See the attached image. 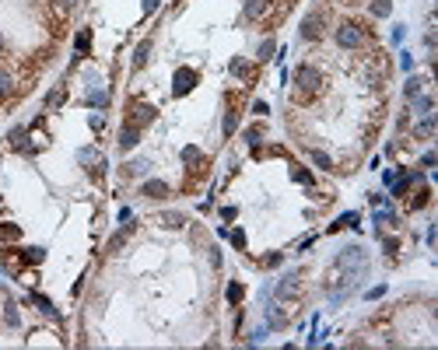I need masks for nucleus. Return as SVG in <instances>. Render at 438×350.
<instances>
[{
	"label": "nucleus",
	"mask_w": 438,
	"mask_h": 350,
	"mask_svg": "<svg viewBox=\"0 0 438 350\" xmlns=\"http://www.w3.org/2000/svg\"><path fill=\"white\" fill-rule=\"evenodd\" d=\"M417 133H421V137H431V133H435V116H428V119H421V126H417Z\"/></svg>",
	"instance_id": "obj_22"
},
{
	"label": "nucleus",
	"mask_w": 438,
	"mask_h": 350,
	"mask_svg": "<svg viewBox=\"0 0 438 350\" xmlns=\"http://www.w3.org/2000/svg\"><path fill=\"white\" fill-rule=\"evenodd\" d=\"M140 193L147 196V200H158V196L168 193V186H165L161 179H151V182H144V189H140Z\"/></svg>",
	"instance_id": "obj_8"
},
{
	"label": "nucleus",
	"mask_w": 438,
	"mask_h": 350,
	"mask_svg": "<svg viewBox=\"0 0 438 350\" xmlns=\"http://www.w3.org/2000/svg\"><path fill=\"white\" fill-rule=\"evenodd\" d=\"M88 102H91V105H105V102H109L105 88H88Z\"/></svg>",
	"instance_id": "obj_16"
},
{
	"label": "nucleus",
	"mask_w": 438,
	"mask_h": 350,
	"mask_svg": "<svg viewBox=\"0 0 438 350\" xmlns=\"http://www.w3.org/2000/svg\"><path fill=\"white\" fill-rule=\"evenodd\" d=\"M74 46H78V53L84 56V53H88V46H91V32H88V28H81L78 39H74Z\"/></svg>",
	"instance_id": "obj_14"
},
{
	"label": "nucleus",
	"mask_w": 438,
	"mask_h": 350,
	"mask_svg": "<svg viewBox=\"0 0 438 350\" xmlns=\"http://www.w3.org/2000/svg\"><path fill=\"white\" fill-rule=\"evenodd\" d=\"M11 91H14V77L7 70H0V98H7Z\"/></svg>",
	"instance_id": "obj_15"
},
{
	"label": "nucleus",
	"mask_w": 438,
	"mask_h": 350,
	"mask_svg": "<svg viewBox=\"0 0 438 350\" xmlns=\"http://www.w3.org/2000/svg\"><path fill=\"white\" fill-rule=\"evenodd\" d=\"M259 137H263V126H249V130H245V140H249V144H259Z\"/></svg>",
	"instance_id": "obj_27"
},
{
	"label": "nucleus",
	"mask_w": 438,
	"mask_h": 350,
	"mask_svg": "<svg viewBox=\"0 0 438 350\" xmlns=\"http://www.w3.org/2000/svg\"><path fill=\"white\" fill-rule=\"evenodd\" d=\"M78 161H81V165H99V168H105V161H102V154L95 151V147H81Z\"/></svg>",
	"instance_id": "obj_9"
},
{
	"label": "nucleus",
	"mask_w": 438,
	"mask_h": 350,
	"mask_svg": "<svg viewBox=\"0 0 438 350\" xmlns=\"http://www.w3.org/2000/svg\"><path fill=\"white\" fill-rule=\"evenodd\" d=\"M200 147H182V161H186V165H200Z\"/></svg>",
	"instance_id": "obj_18"
},
{
	"label": "nucleus",
	"mask_w": 438,
	"mask_h": 350,
	"mask_svg": "<svg viewBox=\"0 0 438 350\" xmlns=\"http://www.w3.org/2000/svg\"><path fill=\"white\" fill-rule=\"evenodd\" d=\"M235 126H239V116H235V112H228V116H224V137L235 133Z\"/></svg>",
	"instance_id": "obj_23"
},
{
	"label": "nucleus",
	"mask_w": 438,
	"mask_h": 350,
	"mask_svg": "<svg viewBox=\"0 0 438 350\" xmlns=\"http://www.w3.org/2000/svg\"><path fill=\"white\" fill-rule=\"evenodd\" d=\"M0 49H4V35H0Z\"/></svg>",
	"instance_id": "obj_38"
},
{
	"label": "nucleus",
	"mask_w": 438,
	"mask_h": 350,
	"mask_svg": "<svg viewBox=\"0 0 438 350\" xmlns=\"http://www.w3.org/2000/svg\"><path fill=\"white\" fill-rule=\"evenodd\" d=\"M25 259L28 263H42V249H25Z\"/></svg>",
	"instance_id": "obj_32"
},
{
	"label": "nucleus",
	"mask_w": 438,
	"mask_h": 350,
	"mask_svg": "<svg viewBox=\"0 0 438 350\" xmlns=\"http://www.w3.org/2000/svg\"><path fill=\"white\" fill-rule=\"evenodd\" d=\"M337 42L344 46V49H358V46H361L358 25H340V28H337Z\"/></svg>",
	"instance_id": "obj_3"
},
{
	"label": "nucleus",
	"mask_w": 438,
	"mask_h": 350,
	"mask_svg": "<svg viewBox=\"0 0 438 350\" xmlns=\"http://www.w3.org/2000/svg\"><path fill=\"white\" fill-rule=\"evenodd\" d=\"M242 298V284H228V301H232V305H235V301H239Z\"/></svg>",
	"instance_id": "obj_30"
},
{
	"label": "nucleus",
	"mask_w": 438,
	"mask_h": 350,
	"mask_svg": "<svg viewBox=\"0 0 438 350\" xmlns=\"http://www.w3.org/2000/svg\"><path fill=\"white\" fill-rule=\"evenodd\" d=\"M253 112H256V116H266V112H270V105H266V102H253Z\"/></svg>",
	"instance_id": "obj_34"
},
{
	"label": "nucleus",
	"mask_w": 438,
	"mask_h": 350,
	"mask_svg": "<svg viewBox=\"0 0 438 350\" xmlns=\"http://www.w3.org/2000/svg\"><path fill=\"white\" fill-rule=\"evenodd\" d=\"M410 105H414L417 112H431V105H435V102H431L428 95H410Z\"/></svg>",
	"instance_id": "obj_13"
},
{
	"label": "nucleus",
	"mask_w": 438,
	"mask_h": 350,
	"mask_svg": "<svg viewBox=\"0 0 438 350\" xmlns=\"http://www.w3.org/2000/svg\"><path fill=\"white\" fill-rule=\"evenodd\" d=\"M155 7H158V0H144V14H151Z\"/></svg>",
	"instance_id": "obj_37"
},
{
	"label": "nucleus",
	"mask_w": 438,
	"mask_h": 350,
	"mask_svg": "<svg viewBox=\"0 0 438 350\" xmlns=\"http://www.w3.org/2000/svg\"><path fill=\"white\" fill-rule=\"evenodd\" d=\"M137 140H140V130L134 126V123H126V126L120 130V151H134Z\"/></svg>",
	"instance_id": "obj_5"
},
{
	"label": "nucleus",
	"mask_w": 438,
	"mask_h": 350,
	"mask_svg": "<svg viewBox=\"0 0 438 350\" xmlns=\"http://www.w3.org/2000/svg\"><path fill=\"white\" fill-rule=\"evenodd\" d=\"M270 56H274V39H266L259 46V60H270Z\"/></svg>",
	"instance_id": "obj_29"
},
{
	"label": "nucleus",
	"mask_w": 438,
	"mask_h": 350,
	"mask_svg": "<svg viewBox=\"0 0 438 350\" xmlns=\"http://www.w3.org/2000/svg\"><path fill=\"white\" fill-rule=\"evenodd\" d=\"M102 123H105L102 116H91V119H88V126H91V130H102Z\"/></svg>",
	"instance_id": "obj_36"
},
{
	"label": "nucleus",
	"mask_w": 438,
	"mask_h": 350,
	"mask_svg": "<svg viewBox=\"0 0 438 350\" xmlns=\"http://www.w3.org/2000/svg\"><path fill=\"white\" fill-rule=\"evenodd\" d=\"M421 84H424V81H417V77L410 81V84H407V98H410V95H417V91H421Z\"/></svg>",
	"instance_id": "obj_35"
},
{
	"label": "nucleus",
	"mask_w": 438,
	"mask_h": 350,
	"mask_svg": "<svg viewBox=\"0 0 438 350\" xmlns=\"http://www.w3.org/2000/svg\"><path fill=\"white\" fill-rule=\"evenodd\" d=\"M147 53H151V39H144L137 49H134V67H144V63H147Z\"/></svg>",
	"instance_id": "obj_11"
},
{
	"label": "nucleus",
	"mask_w": 438,
	"mask_h": 350,
	"mask_svg": "<svg viewBox=\"0 0 438 350\" xmlns=\"http://www.w3.org/2000/svg\"><path fill=\"white\" fill-rule=\"evenodd\" d=\"M312 161H316L319 168H333V161H330V154H322V151H312Z\"/></svg>",
	"instance_id": "obj_24"
},
{
	"label": "nucleus",
	"mask_w": 438,
	"mask_h": 350,
	"mask_svg": "<svg viewBox=\"0 0 438 350\" xmlns=\"http://www.w3.org/2000/svg\"><path fill=\"white\" fill-rule=\"evenodd\" d=\"M63 98H67V88H63V84H56V88H53V91L46 95V109H60V105H63Z\"/></svg>",
	"instance_id": "obj_10"
},
{
	"label": "nucleus",
	"mask_w": 438,
	"mask_h": 350,
	"mask_svg": "<svg viewBox=\"0 0 438 350\" xmlns=\"http://www.w3.org/2000/svg\"><path fill=\"white\" fill-rule=\"evenodd\" d=\"M161 224H165V228H182V224H186V217H182V214H161Z\"/></svg>",
	"instance_id": "obj_17"
},
{
	"label": "nucleus",
	"mask_w": 438,
	"mask_h": 350,
	"mask_svg": "<svg viewBox=\"0 0 438 350\" xmlns=\"http://www.w3.org/2000/svg\"><path fill=\"white\" fill-rule=\"evenodd\" d=\"M295 291H298V273H288V277H280L277 298H295Z\"/></svg>",
	"instance_id": "obj_7"
},
{
	"label": "nucleus",
	"mask_w": 438,
	"mask_h": 350,
	"mask_svg": "<svg viewBox=\"0 0 438 350\" xmlns=\"http://www.w3.org/2000/svg\"><path fill=\"white\" fill-rule=\"evenodd\" d=\"M266 11V0H245V18H259Z\"/></svg>",
	"instance_id": "obj_12"
},
{
	"label": "nucleus",
	"mask_w": 438,
	"mask_h": 350,
	"mask_svg": "<svg viewBox=\"0 0 438 350\" xmlns=\"http://www.w3.org/2000/svg\"><path fill=\"white\" fill-rule=\"evenodd\" d=\"M155 116H158V109H155V105H147V102H137V105L130 109V119H126V123H134L137 130H144V126H147V123H151Z\"/></svg>",
	"instance_id": "obj_2"
},
{
	"label": "nucleus",
	"mask_w": 438,
	"mask_h": 350,
	"mask_svg": "<svg viewBox=\"0 0 438 350\" xmlns=\"http://www.w3.org/2000/svg\"><path fill=\"white\" fill-rule=\"evenodd\" d=\"M140 172H147V161H130L126 165V175H140Z\"/></svg>",
	"instance_id": "obj_26"
},
{
	"label": "nucleus",
	"mask_w": 438,
	"mask_h": 350,
	"mask_svg": "<svg viewBox=\"0 0 438 350\" xmlns=\"http://www.w3.org/2000/svg\"><path fill=\"white\" fill-rule=\"evenodd\" d=\"M193 84H197V70H189V67L176 70V84H172V91H176V95H186V91H193Z\"/></svg>",
	"instance_id": "obj_4"
},
{
	"label": "nucleus",
	"mask_w": 438,
	"mask_h": 350,
	"mask_svg": "<svg viewBox=\"0 0 438 350\" xmlns=\"http://www.w3.org/2000/svg\"><path fill=\"white\" fill-rule=\"evenodd\" d=\"M232 245H235V249H245V231H242V228L232 231Z\"/></svg>",
	"instance_id": "obj_28"
},
{
	"label": "nucleus",
	"mask_w": 438,
	"mask_h": 350,
	"mask_svg": "<svg viewBox=\"0 0 438 350\" xmlns=\"http://www.w3.org/2000/svg\"><path fill=\"white\" fill-rule=\"evenodd\" d=\"M295 84H298L301 98H309V95H316V91H319V84H322V77H319V70H316V67H309V63H301L298 70H295Z\"/></svg>",
	"instance_id": "obj_1"
},
{
	"label": "nucleus",
	"mask_w": 438,
	"mask_h": 350,
	"mask_svg": "<svg viewBox=\"0 0 438 350\" xmlns=\"http://www.w3.org/2000/svg\"><path fill=\"white\" fill-rule=\"evenodd\" d=\"M32 301H35V305H39V308L46 312V315H49V319H56V308H53V305H49V301H46V298H42V294H32Z\"/></svg>",
	"instance_id": "obj_20"
},
{
	"label": "nucleus",
	"mask_w": 438,
	"mask_h": 350,
	"mask_svg": "<svg viewBox=\"0 0 438 350\" xmlns=\"http://www.w3.org/2000/svg\"><path fill=\"white\" fill-rule=\"evenodd\" d=\"M291 175H295V179H298L301 186H312V175L305 172V168H295V172H291Z\"/></svg>",
	"instance_id": "obj_31"
},
{
	"label": "nucleus",
	"mask_w": 438,
	"mask_h": 350,
	"mask_svg": "<svg viewBox=\"0 0 438 350\" xmlns=\"http://www.w3.org/2000/svg\"><path fill=\"white\" fill-rule=\"evenodd\" d=\"M389 11H393V4H389V0H375V4H372V14H375V18H386Z\"/></svg>",
	"instance_id": "obj_19"
},
{
	"label": "nucleus",
	"mask_w": 438,
	"mask_h": 350,
	"mask_svg": "<svg viewBox=\"0 0 438 350\" xmlns=\"http://www.w3.org/2000/svg\"><path fill=\"white\" fill-rule=\"evenodd\" d=\"M301 35H305V39H319V35H322V18H319V14H309V18L301 21Z\"/></svg>",
	"instance_id": "obj_6"
},
{
	"label": "nucleus",
	"mask_w": 438,
	"mask_h": 350,
	"mask_svg": "<svg viewBox=\"0 0 438 350\" xmlns=\"http://www.w3.org/2000/svg\"><path fill=\"white\" fill-rule=\"evenodd\" d=\"M232 74H235V77H249V67H245L242 60H232Z\"/></svg>",
	"instance_id": "obj_25"
},
{
	"label": "nucleus",
	"mask_w": 438,
	"mask_h": 350,
	"mask_svg": "<svg viewBox=\"0 0 438 350\" xmlns=\"http://www.w3.org/2000/svg\"><path fill=\"white\" fill-rule=\"evenodd\" d=\"M126 235H130V228H123L120 235H112V238H109V252H116V249H120L123 242H126Z\"/></svg>",
	"instance_id": "obj_21"
},
{
	"label": "nucleus",
	"mask_w": 438,
	"mask_h": 350,
	"mask_svg": "<svg viewBox=\"0 0 438 350\" xmlns=\"http://www.w3.org/2000/svg\"><path fill=\"white\" fill-rule=\"evenodd\" d=\"M4 319H7V326H18V312L7 305V312H4Z\"/></svg>",
	"instance_id": "obj_33"
}]
</instances>
